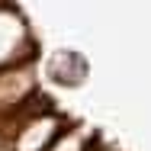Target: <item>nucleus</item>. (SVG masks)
Masks as SVG:
<instances>
[{
	"label": "nucleus",
	"mask_w": 151,
	"mask_h": 151,
	"mask_svg": "<svg viewBox=\"0 0 151 151\" xmlns=\"http://www.w3.org/2000/svg\"><path fill=\"white\" fill-rule=\"evenodd\" d=\"M74 64H84V55L71 52V48L55 52L52 61H48V77H52V81H58V84H64V87H77L84 77H81V74H74Z\"/></svg>",
	"instance_id": "f257e3e1"
}]
</instances>
